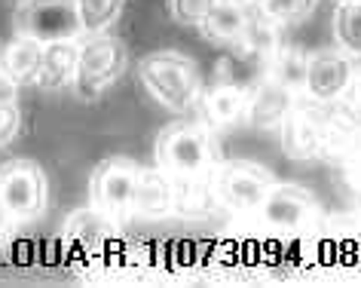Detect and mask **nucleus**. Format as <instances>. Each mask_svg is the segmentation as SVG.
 Listing matches in <instances>:
<instances>
[{
  "label": "nucleus",
  "mask_w": 361,
  "mask_h": 288,
  "mask_svg": "<svg viewBox=\"0 0 361 288\" xmlns=\"http://www.w3.org/2000/svg\"><path fill=\"white\" fill-rule=\"evenodd\" d=\"M334 40L349 59H361V0H343L334 10Z\"/></svg>",
  "instance_id": "obj_20"
},
{
  "label": "nucleus",
  "mask_w": 361,
  "mask_h": 288,
  "mask_svg": "<svg viewBox=\"0 0 361 288\" xmlns=\"http://www.w3.org/2000/svg\"><path fill=\"white\" fill-rule=\"evenodd\" d=\"M212 181L218 191V200L224 209L236 215L257 212L264 193L273 187V172L255 160H218L212 169Z\"/></svg>",
  "instance_id": "obj_6"
},
{
  "label": "nucleus",
  "mask_w": 361,
  "mask_h": 288,
  "mask_svg": "<svg viewBox=\"0 0 361 288\" xmlns=\"http://www.w3.org/2000/svg\"><path fill=\"white\" fill-rule=\"evenodd\" d=\"M77 40H56L43 43V59L37 71V83L43 89H71L77 74Z\"/></svg>",
  "instance_id": "obj_16"
},
{
  "label": "nucleus",
  "mask_w": 361,
  "mask_h": 288,
  "mask_svg": "<svg viewBox=\"0 0 361 288\" xmlns=\"http://www.w3.org/2000/svg\"><path fill=\"white\" fill-rule=\"evenodd\" d=\"M138 83L166 111H193L202 92L200 65L178 49H157L138 61Z\"/></svg>",
  "instance_id": "obj_1"
},
{
  "label": "nucleus",
  "mask_w": 361,
  "mask_h": 288,
  "mask_svg": "<svg viewBox=\"0 0 361 288\" xmlns=\"http://www.w3.org/2000/svg\"><path fill=\"white\" fill-rule=\"evenodd\" d=\"M297 98L291 89H285L282 83H276L273 77L260 74V80L248 89V107H245V123L251 129H279V123L288 116V111L297 104Z\"/></svg>",
  "instance_id": "obj_13"
},
{
  "label": "nucleus",
  "mask_w": 361,
  "mask_h": 288,
  "mask_svg": "<svg viewBox=\"0 0 361 288\" xmlns=\"http://www.w3.org/2000/svg\"><path fill=\"white\" fill-rule=\"evenodd\" d=\"M233 47H239L242 52H248V56H255L257 61L267 65L269 56L282 47V25L269 19L260 6H255L248 13V22H245V31H242L239 43H233Z\"/></svg>",
  "instance_id": "obj_18"
},
{
  "label": "nucleus",
  "mask_w": 361,
  "mask_h": 288,
  "mask_svg": "<svg viewBox=\"0 0 361 288\" xmlns=\"http://www.w3.org/2000/svg\"><path fill=\"white\" fill-rule=\"evenodd\" d=\"M16 95H19V83L6 74L4 68H0V98H10V102H16Z\"/></svg>",
  "instance_id": "obj_27"
},
{
  "label": "nucleus",
  "mask_w": 361,
  "mask_h": 288,
  "mask_svg": "<svg viewBox=\"0 0 361 288\" xmlns=\"http://www.w3.org/2000/svg\"><path fill=\"white\" fill-rule=\"evenodd\" d=\"M319 0H264L260 10L279 25H300L315 13Z\"/></svg>",
  "instance_id": "obj_23"
},
{
  "label": "nucleus",
  "mask_w": 361,
  "mask_h": 288,
  "mask_svg": "<svg viewBox=\"0 0 361 288\" xmlns=\"http://www.w3.org/2000/svg\"><path fill=\"white\" fill-rule=\"evenodd\" d=\"M337 4H343V0H337Z\"/></svg>",
  "instance_id": "obj_30"
},
{
  "label": "nucleus",
  "mask_w": 361,
  "mask_h": 288,
  "mask_svg": "<svg viewBox=\"0 0 361 288\" xmlns=\"http://www.w3.org/2000/svg\"><path fill=\"white\" fill-rule=\"evenodd\" d=\"M358 150H361V148H358Z\"/></svg>",
  "instance_id": "obj_31"
},
{
  "label": "nucleus",
  "mask_w": 361,
  "mask_h": 288,
  "mask_svg": "<svg viewBox=\"0 0 361 288\" xmlns=\"http://www.w3.org/2000/svg\"><path fill=\"white\" fill-rule=\"evenodd\" d=\"M224 209L214 191L212 172H193V175H171V215L184 221H212Z\"/></svg>",
  "instance_id": "obj_10"
},
{
  "label": "nucleus",
  "mask_w": 361,
  "mask_h": 288,
  "mask_svg": "<svg viewBox=\"0 0 361 288\" xmlns=\"http://www.w3.org/2000/svg\"><path fill=\"white\" fill-rule=\"evenodd\" d=\"M13 25L16 34H25L37 43L77 40L86 34L77 0H19Z\"/></svg>",
  "instance_id": "obj_5"
},
{
  "label": "nucleus",
  "mask_w": 361,
  "mask_h": 288,
  "mask_svg": "<svg viewBox=\"0 0 361 288\" xmlns=\"http://www.w3.org/2000/svg\"><path fill=\"white\" fill-rule=\"evenodd\" d=\"M245 4H251V6H260V4H264V0H245Z\"/></svg>",
  "instance_id": "obj_29"
},
{
  "label": "nucleus",
  "mask_w": 361,
  "mask_h": 288,
  "mask_svg": "<svg viewBox=\"0 0 361 288\" xmlns=\"http://www.w3.org/2000/svg\"><path fill=\"white\" fill-rule=\"evenodd\" d=\"M16 224H19V221H16L13 215H10V209H6V205L0 203V239H4L6 233H10V230L16 227Z\"/></svg>",
  "instance_id": "obj_28"
},
{
  "label": "nucleus",
  "mask_w": 361,
  "mask_h": 288,
  "mask_svg": "<svg viewBox=\"0 0 361 288\" xmlns=\"http://www.w3.org/2000/svg\"><path fill=\"white\" fill-rule=\"evenodd\" d=\"M107 227H111V221H104L102 215L89 205V209L74 212L65 221V236L74 248H98L107 236Z\"/></svg>",
  "instance_id": "obj_21"
},
{
  "label": "nucleus",
  "mask_w": 361,
  "mask_h": 288,
  "mask_svg": "<svg viewBox=\"0 0 361 288\" xmlns=\"http://www.w3.org/2000/svg\"><path fill=\"white\" fill-rule=\"evenodd\" d=\"M80 4V19H83L86 34H98L123 16L126 0H77Z\"/></svg>",
  "instance_id": "obj_22"
},
{
  "label": "nucleus",
  "mask_w": 361,
  "mask_h": 288,
  "mask_svg": "<svg viewBox=\"0 0 361 288\" xmlns=\"http://www.w3.org/2000/svg\"><path fill=\"white\" fill-rule=\"evenodd\" d=\"M157 166L169 175H193V172H212L221 160L214 129L205 126L200 116L196 120H175L162 126L153 144Z\"/></svg>",
  "instance_id": "obj_2"
},
{
  "label": "nucleus",
  "mask_w": 361,
  "mask_h": 288,
  "mask_svg": "<svg viewBox=\"0 0 361 288\" xmlns=\"http://www.w3.org/2000/svg\"><path fill=\"white\" fill-rule=\"evenodd\" d=\"M306 61H310V52H306L303 47L282 43V47L269 56L264 74L273 77L276 83H282L285 89H291L294 95H303V89H306Z\"/></svg>",
  "instance_id": "obj_19"
},
{
  "label": "nucleus",
  "mask_w": 361,
  "mask_h": 288,
  "mask_svg": "<svg viewBox=\"0 0 361 288\" xmlns=\"http://www.w3.org/2000/svg\"><path fill=\"white\" fill-rule=\"evenodd\" d=\"M334 102H312V98H297V104L279 123V141H282L285 157L291 160H319L324 157L328 144V116Z\"/></svg>",
  "instance_id": "obj_8"
},
{
  "label": "nucleus",
  "mask_w": 361,
  "mask_h": 288,
  "mask_svg": "<svg viewBox=\"0 0 361 288\" xmlns=\"http://www.w3.org/2000/svg\"><path fill=\"white\" fill-rule=\"evenodd\" d=\"M40 59H43V43L25 37V34H16V37L0 49V68H4L19 86L37 83Z\"/></svg>",
  "instance_id": "obj_17"
},
{
  "label": "nucleus",
  "mask_w": 361,
  "mask_h": 288,
  "mask_svg": "<svg viewBox=\"0 0 361 288\" xmlns=\"http://www.w3.org/2000/svg\"><path fill=\"white\" fill-rule=\"evenodd\" d=\"M138 163L132 157H104L89 175V205L111 221V227L126 224L132 218V193L135 178H138Z\"/></svg>",
  "instance_id": "obj_4"
},
{
  "label": "nucleus",
  "mask_w": 361,
  "mask_h": 288,
  "mask_svg": "<svg viewBox=\"0 0 361 288\" xmlns=\"http://www.w3.org/2000/svg\"><path fill=\"white\" fill-rule=\"evenodd\" d=\"M0 203L19 224L37 221L49 203V184L43 169L28 157L4 163L0 166Z\"/></svg>",
  "instance_id": "obj_7"
},
{
  "label": "nucleus",
  "mask_w": 361,
  "mask_h": 288,
  "mask_svg": "<svg viewBox=\"0 0 361 288\" xmlns=\"http://www.w3.org/2000/svg\"><path fill=\"white\" fill-rule=\"evenodd\" d=\"M132 215L147 221H159L171 215V175L162 172L159 166L138 169L132 193Z\"/></svg>",
  "instance_id": "obj_15"
},
{
  "label": "nucleus",
  "mask_w": 361,
  "mask_h": 288,
  "mask_svg": "<svg viewBox=\"0 0 361 288\" xmlns=\"http://www.w3.org/2000/svg\"><path fill=\"white\" fill-rule=\"evenodd\" d=\"M245 107H248V86L230 83V80H218L214 86L202 89L196 111L205 126H212L214 132L233 129L245 120Z\"/></svg>",
  "instance_id": "obj_12"
},
{
  "label": "nucleus",
  "mask_w": 361,
  "mask_h": 288,
  "mask_svg": "<svg viewBox=\"0 0 361 288\" xmlns=\"http://www.w3.org/2000/svg\"><path fill=\"white\" fill-rule=\"evenodd\" d=\"M126 65H129V49L116 34H89L77 49V74L71 89L80 102H95L107 86L123 77Z\"/></svg>",
  "instance_id": "obj_3"
},
{
  "label": "nucleus",
  "mask_w": 361,
  "mask_h": 288,
  "mask_svg": "<svg viewBox=\"0 0 361 288\" xmlns=\"http://www.w3.org/2000/svg\"><path fill=\"white\" fill-rule=\"evenodd\" d=\"M334 104H337L352 123L361 126V68H352L349 83H346V89H343L340 98Z\"/></svg>",
  "instance_id": "obj_24"
},
{
  "label": "nucleus",
  "mask_w": 361,
  "mask_h": 288,
  "mask_svg": "<svg viewBox=\"0 0 361 288\" xmlns=\"http://www.w3.org/2000/svg\"><path fill=\"white\" fill-rule=\"evenodd\" d=\"M22 129V111L19 104L10 98H0V148L16 141V135Z\"/></svg>",
  "instance_id": "obj_25"
},
{
  "label": "nucleus",
  "mask_w": 361,
  "mask_h": 288,
  "mask_svg": "<svg viewBox=\"0 0 361 288\" xmlns=\"http://www.w3.org/2000/svg\"><path fill=\"white\" fill-rule=\"evenodd\" d=\"M352 59L343 49H319L310 52L306 61V89L303 95L312 102H337L352 77Z\"/></svg>",
  "instance_id": "obj_11"
},
{
  "label": "nucleus",
  "mask_w": 361,
  "mask_h": 288,
  "mask_svg": "<svg viewBox=\"0 0 361 288\" xmlns=\"http://www.w3.org/2000/svg\"><path fill=\"white\" fill-rule=\"evenodd\" d=\"M319 200L310 187L291 181H273L257 205L260 221L276 230H300L319 218Z\"/></svg>",
  "instance_id": "obj_9"
},
{
  "label": "nucleus",
  "mask_w": 361,
  "mask_h": 288,
  "mask_svg": "<svg viewBox=\"0 0 361 288\" xmlns=\"http://www.w3.org/2000/svg\"><path fill=\"white\" fill-rule=\"evenodd\" d=\"M248 13H251V4H245V0H212V6L205 10L196 28L214 47H233V43H239L242 31H245Z\"/></svg>",
  "instance_id": "obj_14"
},
{
  "label": "nucleus",
  "mask_w": 361,
  "mask_h": 288,
  "mask_svg": "<svg viewBox=\"0 0 361 288\" xmlns=\"http://www.w3.org/2000/svg\"><path fill=\"white\" fill-rule=\"evenodd\" d=\"M212 0H169V16L178 25H200Z\"/></svg>",
  "instance_id": "obj_26"
}]
</instances>
